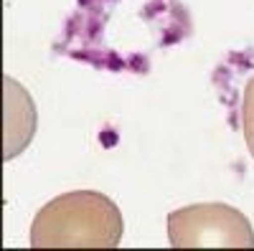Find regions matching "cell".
<instances>
[{
  "label": "cell",
  "instance_id": "2",
  "mask_svg": "<svg viewBox=\"0 0 254 251\" xmlns=\"http://www.w3.org/2000/svg\"><path fill=\"white\" fill-rule=\"evenodd\" d=\"M173 249H254L249 218L226 203H193L168 216Z\"/></svg>",
  "mask_w": 254,
  "mask_h": 251
},
{
  "label": "cell",
  "instance_id": "1",
  "mask_svg": "<svg viewBox=\"0 0 254 251\" xmlns=\"http://www.w3.org/2000/svg\"><path fill=\"white\" fill-rule=\"evenodd\" d=\"M122 213L97 191H71L49 201L33 218V249H117Z\"/></svg>",
  "mask_w": 254,
  "mask_h": 251
},
{
  "label": "cell",
  "instance_id": "3",
  "mask_svg": "<svg viewBox=\"0 0 254 251\" xmlns=\"http://www.w3.org/2000/svg\"><path fill=\"white\" fill-rule=\"evenodd\" d=\"M242 127H244V140L247 148L254 157V76L244 87V99H242Z\"/></svg>",
  "mask_w": 254,
  "mask_h": 251
}]
</instances>
